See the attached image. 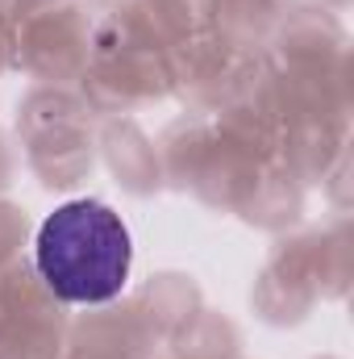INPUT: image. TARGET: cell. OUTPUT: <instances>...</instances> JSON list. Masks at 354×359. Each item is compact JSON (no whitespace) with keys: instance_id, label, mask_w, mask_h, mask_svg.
<instances>
[{"instance_id":"cell-1","label":"cell","mask_w":354,"mask_h":359,"mask_svg":"<svg viewBox=\"0 0 354 359\" xmlns=\"http://www.w3.org/2000/svg\"><path fill=\"white\" fill-rule=\"evenodd\" d=\"M129 230L100 201L59 205L42 230L34 259L46 288L67 305H104L129 280Z\"/></svg>"}]
</instances>
